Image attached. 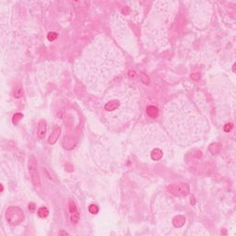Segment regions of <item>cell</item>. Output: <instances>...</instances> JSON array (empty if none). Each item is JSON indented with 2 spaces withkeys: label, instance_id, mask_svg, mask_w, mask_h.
Instances as JSON below:
<instances>
[{
  "label": "cell",
  "instance_id": "6da1fadb",
  "mask_svg": "<svg viewBox=\"0 0 236 236\" xmlns=\"http://www.w3.org/2000/svg\"><path fill=\"white\" fill-rule=\"evenodd\" d=\"M24 214L21 208L19 207H10L6 211V219L13 226L19 225L23 221Z\"/></svg>",
  "mask_w": 236,
  "mask_h": 236
},
{
  "label": "cell",
  "instance_id": "7a4b0ae2",
  "mask_svg": "<svg viewBox=\"0 0 236 236\" xmlns=\"http://www.w3.org/2000/svg\"><path fill=\"white\" fill-rule=\"evenodd\" d=\"M168 191L174 196L182 197V196H186L189 194L190 187L187 184H185V183L173 184L168 187Z\"/></svg>",
  "mask_w": 236,
  "mask_h": 236
},
{
  "label": "cell",
  "instance_id": "3957f363",
  "mask_svg": "<svg viewBox=\"0 0 236 236\" xmlns=\"http://www.w3.org/2000/svg\"><path fill=\"white\" fill-rule=\"evenodd\" d=\"M28 168H29V173H30L32 184L34 185V186L39 187L41 185V179H40V174L38 172L37 162L34 158H31L29 160Z\"/></svg>",
  "mask_w": 236,
  "mask_h": 236
},
{
  "label": "cell",
  "instance_id": "277c9868",
  "mask_svg": "<svg viewBox=\"0 0 236 236\" xmlns=\"http://www.w3.org/2000/svg\"><path fill=\"white\" fill-rule=\"evenodd\" d=\"M121 106V101L118 99H112L104 104V111L108 112H112L116 111Z\"/></svg>",
  "mask_w": 236,
  "mask_h": 236
},
{
  "label": "cell",
  "instance_id": "5b68a950",
  "mask_svg": "<svg viewBox=\"0 0 236 236\" xmlns=\"http://www.w3.org/2000/svg\"><path fill=\"white\" fill-rule=\"evenodd\" d=\"M69 212H70V219L73 223H77L79 219V213L75 205V203H69Z\"/></svg>",
  "mask_w": 236,
  "mask_h": 236
},
{
  "label": "cell",
  "instance_id": "8992f818",
  "mask_svg": "<svg viewBox=\"0 0 236 236\" xmlns=\"http://www.w3.org/2000/svg\"><path fill=\"white\" fill-rule=\"evenodd\" d=\"M46 134V122L44 120H41L38 124V131L37 136L39 139H43Z\"/></svg>",
  "mask_w": 236,
  "mask_h": 236
},
{
  "label": "cell",
  "instance_id": "52a82bcc",
  "mask_svg": "<svg viewBox=\"0 0 236 236\" xmlns=\"http://www.w3.org/2000/svg\"><path fill=\"white\" fill-rule=\"evenodd\" d=\"M162 156H163V151L159 148H154L150 152V157H151L152 161H154V162H158V161L162 160Z\"/></svg>",
  "mask_w": 236,
  "mask_h": 236
},
{
  "label": "cell",
  "instance_id": "ba28073f",
  "mask_svg": "<svg viewBox=\"0 0 236 236\" xmlns=\"http://www.w3.org/2000/svg\"><path fill=\"white\" fill-rule=\"evenodd\" d=\"M185 222V217L182 216V215H178V216L174 217V219H173V226L175 228L183 227Z\"/></svg>",
  "mask_w": 236,
  "mask_h": 236
},
{
  "label": "cell",
  "instance_id": "9c48e42d",
  "mask_svg": "<svg viewBox=\"0 0 236 236\" xmlns=\"http://www.w3.org/2000/svg\"><path fill=\"white\" fill-rule=\"evenodd\" d=\"M60 133H61V129L60 128H55L54 130V132L51 134V136L49 137V139H48V142L50 144H55L57 139H59V136H60Z\"/></svg>",
  "mask_w": 236,
  "mask_h": 236
},
{
  "label": "cell",
  "instance_id": "30bf717a",
  "mask_svg": "<svg viewBox=\"0 0 236 236\" xmlns=\"http://www.w3.org/2000/svg\"><path fill=\"white\" fill-rule=\"evenodd\" d=\"M147 113H148L149 116H150V117H152V118H155V117H157L158 114H159V109H158L157 107L153 106V105L149 106V107L147 108Z\"/></svg>",
  "mask_w": 236,
  "mask_h": 236
},
{
  "label": "cell",
  "instance_id": "8fae6325",
  "mask_svg": "<svg viewBox=\"0 0 236 236\" xmlns=\"http://www.w3.org/2000/svg\"><path fill=\"white\" fill-rule=\"evenodd\" d=\"M220 144H219V143H214V144H211L210 146H209V151L213 154V155H215V154H217V153H219V150H220Z\"/></svg>",
  "mask_w": 236,
  "mask_h": 236
},
{
  "label": "cell",
  "instance_id": "7c38bea8",
  "mask_svg": "<svg viewBox=\"0 0 236 236\" xmlns=\"http://www.w3.org/2000/svg\"><path fill=\"white\" fill-rule=\"evenodd\" d=\"M48 214H49V210L44 207H40L38 209V216L41 217V218H46L48 216Z\"/></svg>",
  "mask_w": 236,
  "mask_h": 236
},
{
  "label": "cell",
  "instance_id": "4fadbf2b",
  "mask_svg": "<svg viewBox=\"0 0 236 236\" xmlns=\"http://www.w3.org/2000/svg\"><path fill=\"white\" fill-rule=\"evenodd\" d=\"M22 93H23V90H22V88L21 87H16L13 90V95L15 98H20L22 96Z\"/></svg>",
  "mask_w": 236,
  "mask_h": 236
},
{
  "label": "cell",
  "instance_id": "5bb4252c",
  "mask_svg": "<svg viewBox=\"0 0 236 236\" xmlns=\"http://www.w3.org/2000/svg\"><path fill=\"white\" fill-rule=\"evenodd\" d=\"M89 211L91 213V214H97L98 211H99V207L96 206V205H90L89 207Z\"/></svg>",
  "mask_w": 236,
  "mask_h": 236
},
{
  "label": "cell",
  "instance_id": "9a60e30c",
  "mask_svg": "<svg viewBox=\"0 0 236 236\" xmlns=\"http://www.w3.org/2000/svg\"><path fill=\"white\" fill-rule=\"evenodd\" d=\"M232 128H233V125H232L231 123L226 124V125L224 126V131H225V132H230V131L232 129Z\"/></svg>",
  "mask_w": 236,
  "mask_h": 236
},
{
  "label": "cell",
  "instance_id": "2e32d148",
  "mask_svg": "<svg viewBox=\"0 0 236 236\" xmlns=\"http://www.w3.org/2000/svg\"><path fill=\"white\" fill-rule=\"evenodd\" d=\"M56 37H57V34L55 33V32H50L48 34V40L49 41H54V40L56 39Z\"/></svg>",
  "mask_w": 236,
  "mask_h": 236
},
{
  "label": "cell",
  "instance_id": "e0dca14e",
  "mask_svg": "<svg viewBox=\"0 0 236 236\" xmlns=\"http://www.w3.org/2000/svg\"><path fill=\"white\" fill-rule=\"evenodd\" d=\"M141 77H142V80L145 84H149V78L148 77L145 75V74H141Z\"/></svg>",
  "mask_w": 236,
  "mask_h": 236
},
{
  "label": "cell",
  "instance_id": "ac0fdd59",
  "mask_svg": "<svg viewBox=\"0 0 236 236\" xmlns=\"http://www.w3.org/2000/svg\"><path fill=\"white\" fill-rule=\"evenodd\" d=\"M29 210L32 211V212H33V211L35 210V204H34V203H31V204L29 205Z\"/></svg>",
  "mask_w": 236,
  "mask_h": 236
},
{
  "label": "cell",
  "instance_id": "d6986e66",
  "mask_svg": "<svg viewBox=\"0 0 236 236\" xmlns=\"http://www.w3.org/2000/svg\"><path fill=\"white\" fill-rule=\"evenodd\" d=\"M128 76H129V78H136L137 74H136V72H135V71L130 70V71H128Z\"/></svg>",
  "mask_w": 236,
  "mask_h": 236
}]
</instances>
